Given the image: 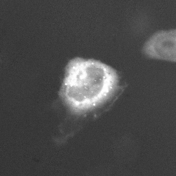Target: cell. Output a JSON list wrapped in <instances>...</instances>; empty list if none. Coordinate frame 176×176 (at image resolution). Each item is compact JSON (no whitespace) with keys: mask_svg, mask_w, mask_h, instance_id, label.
Listing matches in <instances>:
<instances>
[{"mask_svg":"<svg viewBox=\"0 0 176 176\" xmlns=\"http://www.w3.org/2000/svg\"><path fill=\"white\" fill-rule=\"evenodd\" d=\"M117 72L94 60L77 58L69 62L59 95L72 111L83 112L110 102L123 90Z\"/></svg>","mask_w":176,"mask_h":176,"instance_id":"cell-1","label":"cell"}]
</instances>
